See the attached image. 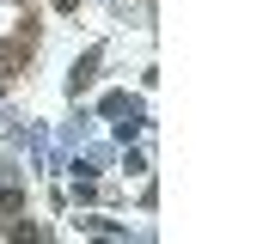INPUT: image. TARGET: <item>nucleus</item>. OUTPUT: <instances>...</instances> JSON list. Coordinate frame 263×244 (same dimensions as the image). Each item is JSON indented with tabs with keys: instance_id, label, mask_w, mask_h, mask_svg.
<instances>
[{
	"instance_id": "1",
	"label": "nucleus",
	"mask_w": 263,
	"mask_h": 244,
	"mask_svg": "<svg viewBox=\"0 0 263 244\" xmlns=\"http://www.w3.org/2000/svg\"><path fill=\"white\" fill-rule=\"evenodd\" d=\"M25 49H31V31H25V37H12V43H0V79L18 67V55H25Z\"/></svg>"
},
{
	"instance_id": "2",
	"label": "nucleus",
	"mask_w": 263,
	"mask_h": 244,
	"mask_svg": "<svg viewBox=\"0 0 263 244\" xmlns=\"http://www.w3.org/2000/svg\"><path fill=\"white\" fill-rule=\"evenodd\" d=\"M0 214H18V189H6V183H0Z\"/></svg>"
},
{
	"instance_id": "3",
	"label": "nucleus",
	"mask_w": 263,
	"mask_h": 244,
	"mask_svg": "<svg viewBox=\"0 0 263 244\" xmlns=\"http://www.w3.org/2000/svg\"><path fill=\"white\" fill-rule=\"evenodd\" d=\"M55 6H62V12H73V0H55Z\"/></svg>"
}]
</instances>
